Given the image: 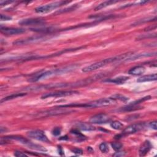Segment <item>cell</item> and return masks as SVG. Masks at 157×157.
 Masks as SVG:
<instances>
[{"label":"cell","instance_id":"cell-33","mask_svg":"<svg viewBox=\"0 0 157 157\" xmlns=\"http://www.w3.org/2000/svg\"><path fill=\"white\" fill-rule=\"evenodd\" d=\"M12 19L11 17L6 15H3V14H1V20L2 21H7V20H11Z\"/></svg>","mask_w":157,"mask_h":157},{"label":"cell","instance_id":"cell-9","mask_svg":"<svg viewBox=\"0 0 157 157\" xmlns=\"http://www.w3.org/2000/svg\"><path fill=\"white\" fill-rule=\"evenodd\" d=\"M27 136L37 141L49 143L50 141L45 135L44 132L41 130H32L27 133Z\"/></svg>","mask_w":157,"mask_h":157},{"label":"cell","instance_id":"cell-26","mask_svg":"<svg viewBox=\"0 0 157 157\" xmlns=\"http://www.w3.org/2000/svg\"><path fill=\"white\" fill-rule=\"evenodd\" d=\"M111 146L115 151L118 152L121 149L123 145L120 142H113L111 144Z\"/></svg>","mask_w":157,"mask_h":157},{"label":"cell","instance_id":"cell-34","mask_svg":"<svg viewBox=\"0 0 157 157\" xmlns=\"http://www.w3.org/2000/svg\"><path fill=\"white\" fill-rule=\"evenodd\" d=\"M125 155H126V153H125V152L118 151V152H117L115 153H114V154L113 155V156H117V157H120V156H125Z\"/></svg>","mask_w":157,"mask_h":157},{"label":"cell","instance_id":"cell-17","mask_svg":"<svg viewBox=\"0 0 157 157\" xmlns=\"http://www.w3.org/2000/svg\"><path fill=\"white\" fill-rule=\"evenodd\" d=\"M152 144L150 141H145L139 149V155L141 156H145L151 149Z\"/></svg>","mask_w":157,"mask_h":157},{"label":"cell","instance_id":"cell-6","mask_svg":"<svg viewBox=\"0 0 157 157\" xmlns=\"http://www.w3.org/2000/svg\"><path fill=\"white\" fill-rule=\"evenodd\" d=\"M117 101L112 98H101L98 100L93 101L90 103H87V108H98V107H106L115 104Z\"/></svg>","mask_w":157,"mask_h":157},{"label":"cell","instance_id":"cell-31","mask_svg":"<svg viewBox=\"0 0 157 157\" xmlns=\"http://www.w3.org/2000/svg\"><path fill=\"white\" fill-rule=\"evenodd\" d=\"M61 128H58V127H56L55 128H54L52 131V134L54 135V136H58L60 135L61 133Z\"/></svg>","mask_w":157,"mask_h":157},{"label":"cell","instance_id":"cell-38","mask_svg":"<svg viewBox=\"0 0 157 157\" xmlns=\"http://www.w3.org/2000/svg\"><path fill=\"white\" fill-rule=\"evenodd\" d=\"M156 27H153V26H149V27H148V28H145V29H144V31H149V30H152V29H153V28H154V29H156Z\"/></svg>","mask_w":157,"mask_h":157},{"label":"cell","instance_id":"cell-11","mask_svg":"<svg viewBox=\"0 0 157 157\" xmlns=\"http://www.w3.org/2000/svg\"><path fill=\"white\" fill-rule=\"evenodd\" d=\"M46 38L45 36H33L30 37L28 38L21 39V40H17L15 42L13 43L15 45H23V44H31L33 43H36L41 41L45 40Z\"/></svg>","mask_w":157,"mask_h":157},{"label":"cell","instance_id":"cell-14","mask_svg":"<svg viewBox=\"0 0 157 157\" xmlns=\"http://www.w3.org/2000/svg\"><path fill=\"white\" fill-rule=\"evenodd\" d=\"M156 55V52H151V53H138V54H131L124 61H131L136 60H139V58L144 57H150L152 56H155Z\"/></svg>","mask_w":157,"mask_h":157},{"label":"cell","instance_id":"cell-10","mask_svg":"<svg viewBox=\"0 0 157 157\" xmlns=\"http://www.w3.org/2000/svg\"><path fill=\"white\" fill-rule=\"evenodd\" d=\"M111 117L106 114H99L91 117L90 122L93 124H104L110 122Z\"/></svg>","mask_w":157,"mask_h":157},{"label":"cell","instance_id":"cell-3","mask_svg":"<svg viewBox=\"0 0 157 157\" xmlns=\"http://www.w3.org/2000/svg\"><path fill=\"white\" fill-rule=\"evenodd\" d=\"M5 138L6 139H11V140L16 141L19 142V143L26 146L28 148H31V149L41 151V152H46L47 151V149L46 148H44V147L31 142L29 140H28L27 139H26L21 136H7Z\"/></svg>","mask_w":157,"mask_h":157},{"label":"cell","instance_id":"cell-36","mask_svg":"<svg viewBox=\"0 0 157 157\" xmlns=\"http://www.w3.org/2000/svg\"><path fill=\"white\" fill-rule=\"evenodd\" d=\"M72 152L74 153H76V154H78V155H81L82 154V150L80 149V148H74L72 150Z\"/></svg>","mask_w":157,"mask_h":157},{"label":"cell","instance_id":"cell-4","mask_svg":"<svg viewBox=\"0 0 157 157\" xmlns=\"http://www.w3.org/2000/svg\"><path fill=\"white\" fill-rule=\"evenodd\" d=\"M73 110L64 109H54L48 111H45L44 112H39L35 115V117L37 118H43V117H48L51 116L60 115L63 114H67L71 112H73Z\"/></svg>","mask_w":157,"mask_h":157},{"label":"cell","instance_id":"cell-2","mask_svg":"<svg viewBox=\"0 0 157 157\" xmlns=\"http://www.w3.org/2000/svg\"><path fill=\"white\" fill-rule=\"evenodd\" d=\"M77 67V65H71L63 68H58L55 70H49L47 71H45L39 74H36L33 77L31 78L28 80L29 82H35L39 80H41L43 79H46L48 77H50L52 76H55L57 75H61L63 74H66L67 73H70L73 70H74Z\"/></svg>","mask_w":157,"mask_h":157},{"label":"cell","instance_id":"cell-8","mask_svg":"<svg viewBox=\"0 0 157 157\" xmlns=\"http://www.w3.org/2000/svg\"><path fill=\"white\" fill-rule=\"evenodd\" d=\"M70 3L69 2L62 1V2H58L50 3L48 5H46L36 8L35 9V11L37 13H47L61 6L67 5V3Z\"/></svg>","mask_w":157,"mask_h":157},{"label":"cell","instance_id":"cell-18","mask_svg":"<svg viewBox=\"0 0 157 157\" xmlns=\"http://www.w3.org/2000/svg\"><path fill=\"white\" fill-rule=\"evenodd\" d=\"M145 71V68L142 66H137L130 69L128 74L133 76H139L144 74Z\"/></svg>","mask_w":157,"mask_h":157},{"label":"cell","instance_id":"cell-21","mask_svg":"<svg viewBox=\"0 0 157 157\" xmlns=\"http://www.w3.org/2000/svg\"><path fill=\"white\" fill-rule=\"evenodd\" d=\"M141 108V107H139L138 105L135 106V105H131V104H129L127 106L120 108L118 110V111H120V112H130V111L140 109Z\"/></svg>","mask_w":157,"mask_h":157},{"label":"cell","instance_id":"cell-12","mask_svg":"<svg viewBox=\"0 0 157 157\" xmlns=\"http://www.w3.org/2000/svg\"><path fill=\"white\" fill-rule=\"evenodd\" d=\"M21 25H43L46 23V21L44 19L35 18V19H23L19 22Z\"/></svg>","mask_w":157,"mask_h":157},{"label":"cell","instance_id":"cell-24","mask_svg":"<svg viewBox=\"0 0 157 157\" xmlns=\"http://www.w3.org/2000/svg\"><path fill=\"white\" fill-rule=\"evenodd\" d=\"M25 93H15V94H13V95H11L9 97H7L6 98H5L4 99L2 100V103H3V101H8L10 100H12L14 98H16L17 97H22L25 95Z\"/></svg>","mask_w":157,"mask_h":157},{"label":"cell","instance_id":"cell-1","mask_svg":"<svg viewBox=\"0 0 157 157\" xmlns=\"http://www.w3.org/2000/svg\"><path fill=\"white\" fill-rule=\"evenodd\" d=\"M132 54V53H125L122 54L118 56L109 58L104 59L103 60H101L100 61L95 63L91 64L89 66H87L82 69V71L84 73H89L93 71L97 70L98 69H100L108 64L111 63L119 61H125V60L129 56H130Z\"/></svg>","mask_w":157,"mask_h":157},{"label":"cell","instance_id":"cell-7","mask_svg":"<svg viewBox=\"0 0 157 157\" xmlns=\"http://www.w3.org/2000/svg\"><path fill=\"white\" fill-rule=\"evenodd\" d=\"M79 91L76 90H65V91H58L54 92H50L45 93L41 97V99H46L48 98H58L71 96L73 95L78 94Z\"/></svg>","mask_w":157,"mask_h":157},{"label":"cell","instance_id":"cell-28","mask_svg":"<svg viewBox=\"0 0 157 157\" xmlns=\"http://www.w3.org/2000/svg\"><path fill=\"white\" fill-rule=\"evenodd\" d=\"M99 148H100V150L103 152V153H106L109 151V147H108V145H107L106 143H104V142H103L101 143L100 146H99Z\"/></svg>","mask_w":157,"mask_h":157},{"label":"cell","instance_id":"cell-32","mask_svg":"<svg viewBox=\"0 0 157 157\" xmlns=\"http://www.w3.org/2000/svg\"><path fill=\"white\" fill-rule=\"evenodd\" d=\"M14 155L17 157H23V156H27L28 155L25 154V153H23L20 151H16L14 153Z\"/></svg>","mask_w":157,"mask_h":157},{"label":"cell","instance_id":"cell-35","mask_svg":"<svg viewBox=\"0 0 157 157\" xmlns=\"http://www.w3.org/2000/svg\"><path fill=\"white\" fill-rule=\"evenodd\" d=\"M149 127L150 128H152V129L156 130V128H157V126H156V121H152L149 123Z\"/></svg>","mask_w":157,"mask_h":157},{"label":"cell","instance_id":"cell-16","mask_svg":"<svg viewBox=\"0 0 157 157\" xmlns=\"http://www.w3.org/2000/svg\"><path fill=\"white\" fill-rule=\"evenodd\" d=\"M76 127L83 131H94L96 128L95 127L92 126L91 125L84 122H78L76 123Z\"/></svg>","mask_w":157,"mask_h":157},{"label":"cell","instance_id":"cell-15","mask_svg":"<svg viewBox=\"0 0 157 157\" xmlns=\"http://www.w3.org/2000/svg\"><path fill=\"white\" fill-rule=\"evenodd\" d=\"M129 79L128 77L127 76H120L116 78L113 79H108L104 80V82H109V83H113L115 84H123L125 82H126Z\"/></svg>","mask_w":157,"mask_h":157},{"label":"cell","instance_id":"cell-22","mask_svg":"<svg viewBox=\"0 0 157 157\" xmlns=\"http://www.w3.org/2000/svg\"><path fill=\"white\" fill-rule=\"evenodd\" d=\"M117 3V1H106V2H104L101 4H100L98 6H97L95 9V11H98V10H101L107 6H109L112 4H114V3Z\"/></svg>","mask_w":157,"mask_h":157},{"label":"cell","instance_id":"cell-13","mask_svg":"<svg viewBox=\"0 0 157 157\" xmlns=\"http://www.w3.org/2000/svg\"><path fill=\"white\" fill-rule=\"evenodd\" d=\"M1 32L5 35H16L23 33L25 32V29L18 28L1 27Z\"/></svg>","mask_w":157,"mask_h":157},{"label":"cell","instance_id":"cell-23","mask_svg":"<svg viewBox=\"0 0 157 157\" xmlns=\"http://www.w3.org/2000/svg\"><path fill=\"white\" fill-rule=\"evenodd\" d=\"M111 127L114 130H121L123 128V125L119 121H114L111 123Z\"/></svg>","mask_w":157,"mask_h":157},{"label":"cell","instance_id":"cell-25","mask_svg":"<svg viewBox=\"0 0 157 157\" xmlns=\"http://www.w3.org/2000/svg\"><path fill=\"white\" fill-rule=\"evenodd\" d=\"M111 98H112L114 100L117 101V100H120L121 101H127L128 100V98L125 97L123 95H120V94H115V95H114L111 97Z\"/></svg>","mask_w":157,"mask_h":157},{"label":"cell","instance_id":"cell-30","mask_svg":"<svg viewBox=\"0 0 157 157\" xmlns=\"http://www.w3.org/2000/svg\"><path fill=\"white\" fill-rule=\"evenodd\" d=\"M156 34H154V35H152V34H150V35H146V36H140L138 38V39L139 40L140 39H144V38H156Z\"/></svg>","mask_w":157,"mask_h":157},{"label":"cell","instance_id":"cell-27","mask_svg":"<svg viewBox=\"0 0 157 157\" xmlns=\"http://www.w3.org/2000/svg\"><path fill=\"white\" fill-rule=\"evenodd\" d=\"M156 17H155L154 18H148V19H142V20H140L138 22H135V23H133V26H135V25H139V24H141L142 23H144V22H152L153 21V20H156Z\"/></svg>","mask_w":157,"mask_h":157},{"label":"cell","instance_id":"cell-20","mask_svg":"<svg viewBox=\"0 0 157 157\" xmlns=\"http://www.w3.org/2000/svg\"><path fill=\"white\" fill-rule=\"evenodd\" d=\"M55 29V28L53 27H45V28H31V31H35L38 33H50Z\"/></svg>","mask_w":157,"mask_h":157},{"label":"cell","instance_id":"cell-37","mask_svg":"<svg viewBox=\"0 0 157 157\" xmlns=\"http://www.w3.org/2000/svg\"><path fill=\"white\" fill-rule=\"evenodd\" d=\"M13 2H9V1H5V2H3V1H1L0 2V5H1V6H5V5H6L8 4H10L11 3H12Z\"/></svg>","mask_w":157,"mask_h":157},{"label":"cell","instance_id":"cell-19","mask_svg":"<svg viewBox=\"0 0 157 157\" xmlns=\"http://www.w3.org/2000/svg\"><path fill=\"white\" fill-rule=\"evenodd\" d=\"M157 79V75L156 74L145 75L139 77L138 80V82H150V81H155Z\"/></svg>","mask_w":157,"mask_h":157},{"label":"cell","instance_id":"cell-29","mask_svg":"<svg viewBox=\"0 0 157 157\" xmlns=\"http://www.w3.org/2000/svg\"><path fill=\"white\" fill-rule=\"evenodd\" d=\"M77 8V6H72V7H70L68 9H63L64 11H58L56 12V14H60V13H63V12H65L66 11L68 12V11H71L73 10H74L76 8Z\"/></svg>","mask_w":157,"mask_h":157},{"label":"cell","instance_id":"cell-5","mask_svg":"<svg viewBox=\"0 0 157 157\" xmlns=\"http://www.w3.org/2000/svg\"><path fill=\"white\" fill-rule=\"evenodd\" d=\"M145 127V123H134L132 125H129L128 127H127V128H125V129L123 131L122 134L118 135L115 137H118V138H122V136H125V135H131V134H134L135 133H137L138 131H140L141 130H143Z\"/></svg>","mask_w":157,"mask_h":157}]
</instances>
